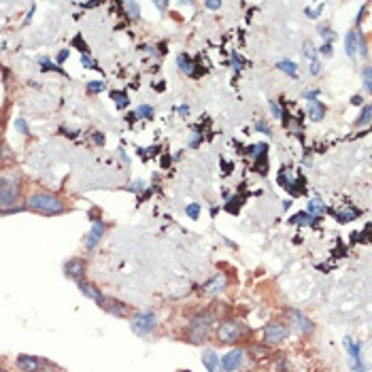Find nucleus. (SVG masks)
Masks as SVG:
<instances>
[{
  "instance_id": "aec40b11",
  "label": "nucleus",
  "mask_w": 372,
  "mask_h": 372,
  "mask_svg": "<svg viewBox=\"0 0 372 372\" xmlns=\"http://www.w3.org/2000/svg\"><path fill=\"white\" fill-rule=\"evenodd\" d=\"M179 68H181V73H187V75H192L194 73V64H192V60L187 58V55H179Z\"/></svg>"
},
{
  "instance_id": "4be33fe9",
  "label": "nucleus",
  "mask_w": 372,
  "mask_h": 372,
  "mask_svg": "<svg viewBox=\"0 0 372 372\" xmlns=\"http://www.w3.org/2000/svg\"><path fill=\"white\" fill-rule=\"evenodd\" d=\"M370 122H372V109L366 105V107H364V111H362V117L358 120V125L362 128V125H368Z\"/></svg>"
},
{
  "instance_id": "9d476101",
  "label": "nucleus",
  "mask_w": 372,
  "mask_h": 372,
  "mask_svg": "<svg viewBox=\"0 0 372 372\" xmlns=\"http://www.w3.org/2000/svg\"><path fill=\"white\" fill-rule=\"evenodd\" d=\"M289 317L294 319L291 323H294V326L298 328L300 334H311V332H313V323H311V319H308L304 313H300V311H296V308H291V311H289Z\"/></svg>"
},
{
  "instance_id": "de8ad7c7",
  "label": "nucleus",
  "mask_w": 372,
  "mask_h": 372,
  "mask_svg": "<svg viewBox=\"0 0 372 372\" xmlns=\"http://www.w3.org/2000/svg\"><path fill=\"white\" fill-rule=\"evenodd\" d=\"M0 372H6V370H0Z\"/></svg>"
},
{
  "instance_id": "f3484780",
  "label": "nucleus",
  "mask_w": 372,
  "mask_h": 372,
  "mask_svg": "<svg viewBox=\"0 0 372 372\" xmlns=\"http://www.w3.org/2000/svg\"><path fill=\"white\" fill-rule=\"evenodd\" d=\"M347 349H349V353H351V366H353V370L362 372L364 368H362V362H360V345H355V343H351V340H347Z\"/></svg>"
},
{
  "instance_id": "e433bc0d",
  "label": "nucleus",
  "mask_w": 372,
  "mask_h": 372,
  "mask_svg": "<svg viewBox=\"0 0 372 372\" xmlns=\"http://www.w3.org/2000/svg\"><path fill=\"white\" fill-rule=\"evenodd\" d=\"M255 130H262L264 134H270V130H268V125H266L264 122H257V124H255Z\"/></svg>"
},
{
  "instance_id": "bb28decb",
  "label": "nucleus",
  "mask_w": 372,
  "mask_h": 372,
  "mask_svg": "<svg viewBox=\"0 0 372 372\" xmlns=\"http://www.w3.org/2000/svg\"><path fill=\"white\" fill-rule=\"evenodd\" d=\"M355 217H358V211H338V221H351Z\"/></svg>"
},
{
  "instance_id": "37998d69",
  "label": "nucleus",
  "mask_w": 372,
  "mask_h": 372,
  "mask_svg": "<svg viewBox=\"0 0 372 372\" xmlns=\"http://www.w3.org/2000/svg\"><path fill=\"white\" fill-rule=\"evenodd\" d=\"M79 43H81V38H79V36H77V38H75V45H79ZM81 49H83L85 53H88V45H81Z\"/></svg>"
},
{
  "instance_id": "a211bd4d",
  "label": "nucleus",
  "mask_w": 372,
  "mask_h": 372,
  "mask_svg": "<svg viewBox=\"0 0 372 372\" xmlns=\"http://www.w3.org/2000/svg\"><path fill=\"white\" fill-rule=\"evenodd\" d=\"M77 285H79V289H81V294H85V296H88V298H92V300H98V298L102 296L100 291H98L96 287H94V285L85 283V281H79Z\"/></svg>"
},
{
  "instance_id": "dca6fc26",
  "label": "nucleus",
  "mask_w": 372,
  "mask_h": 372,
  "mask_svg": "<svg viewBox=\"0 0 372 372\" xmlns=\"http://www.w3.org/2000/svg\"><path fill=\"white\" fill-rule=\"evenodd\" d=\"M360 45H362V41H360V34L358 32H349V34H347L345 47H347V55H349V58H355V55H358Z\"/></svg>"
},
{
  "instance_id": "c03bdc74",
  "label": "nucleus",
  "mask_w": 372,
  "mask_h": 372,
  "mask_svg": "<svg viewBox=\"0 0 372 372\" xmlns=\"http://www.w3.org/2000/svg\"><path fill=\"white\" fill-rule=\"evenodd\" d=\"M351 102H353V105H362V96H353Z\"/></svg>"
},
{
  "instance_id": "a878e982",
  "label": "nucleus",
  "mask_w": 372,
  "mask_h": 372,
  "mask_svg": "<svg viewBox=\"0 0 372 372\" xmlns=\"http://www.w3.org/2000/svg\"><path fill=\"white\" fill-rule=\"evenodd\" d=\"M187 215H189V219H198V215H200V207H198L196 202H192V204H187Z\"/></svg>"
},
{
  "instance_id": "49530a36",
  "label": "nucleus",
  "mask_w": 372,
  "mask_h": 372,
  "mask_svg": "<svg viewBox=\"0 0 372 372\" xmlns=\"http://www.w3.org/2000/svg\"><path fill=\"white\" fill-rule=\"evenodd\" d=\"M38 372H53L51 368H38Z\"/></svg>"
},
{
  "instance_id": "ea45409f",
  "label": "nucleus",
  "mask_w": 372,
  "mask_h": 372,
  "mask_svg": "<svg viewBox=\"0 0 372 372\" xmlns=\"http://www.w3.org/2000/svg\"><path fill=\"white\" fill-rule=\"evenodd\" d=\"M68 58V49H64V51H60L58 53V62H60V64H62V62H64Z\"/></svg>"
},
{
  "instance_id": "6e6552de",
  "label": "nucleus",
  "mask_w": 372,
  "mask_h": 372,
  "mask_svg": "<svg viewBox=\"0 0 372 372\" xmlns=\"http://www.w3.org/2000/svg\"><path fill=\"white\" fill-rule=\"evenodd\" d=\"M306 107H308V117H311L313 122H321L323 115H326V109H323L321 102L315 98V92L306 94Z\"/></svg>"
},
{
  "instance_id": "5701e85b",
  "label": "nucleus",
  "mask_w": 372,
  "mask_h": 372,
  "mask_svg": "<svg viewBox=\"0 0 372 372\" xmlns=\"http://www.w3.org/2000/svg\"><path fill=\"white\" fill-rule=\"evenodd\" d=\"M113 100H115L117 109H125V107H128V96H125V92H115L113 94Z\"/></svg>"
},
{
  "instance_id": "b1692460",
  "label": "nucleus",
  "mask_w": 372,
  "mask_h": 372,
  "mask_svg": "<svg viewBox=\"0 0 372 372\" xmlns=\"http://www.w3.org/2000/svg\"><path fill=\"white\" fill-rule=\"evenodd\" d=\"M136 117H142V120H151V117H153V109L147 107V105H140L136 109Z\"/></svg>"
},
{
  "instance_id": "c9c22d12",
  "label": "nucleus",
  "mask_w": 372,
  "mask_h": 372,
  "mask_svg": "<svg viewBox=\"0 0 372 372\" xmlns=\"http://www.w3.org/2000/svg\"><path fill=\"white\" fill-rule=\"evenodd\" d=\"M94 142H96V145H105V136H102L100 132H94Z\"/></svg>"
},
{
  "instance_id": "9b49d317",
  "label": "nucleus",
  "mask_w": 372,
  "mask_h": 372,
  "mask_svg": "<svg viewBox=\"0 0 372 372\" xmlns=\"http://www.w3.org/2000/svg\"><path fill=\"white\" fill-rule=\"evenodd\" d=\"M105 224H102V221H94V226H92V230H90V234H88V239H85V247L88 249H94L96 247V245L102 241V236H105Z\"/></svg>"
},
{
  "instance_id": "58836bf2",
  "label": "nucleus",
  "mask_w": 372,
  "mask_h": 372,
  "mask_svg": "<svg viewBox=\"0 0 372 372\" xmlns=\"http://www.w3.org/2000/svg\"><path fill=\"white\" fill-rule=\"evenodd\" d=\"M130 189H132V192H140V189H142V181H134Z\"/></svg>"
},
{
  "instance_id": "6ab92c4d",
  "label": "nucleus",
  "mask_w": 372,
  "mask_h": 372,
  "mask_svg": "<svg viewBox=\"0 0 372 372\" xmlns=\"http://www.w3.org/2000/svg\"><path fill=\"white\" fill-rule=\"evenodd\" d=\"M291 221L298 226H304V224L311 226V224H315V215H311V213H298V215L291 217Z\"/></svg>"
},
{
  "instance_id": "f8f14e48",
  "label": "nucleus",
  "mask_w": 372,
  "mask_h": 372,
  "mask_svg": "<svg viewBox=\"0 0 372 372\" xmlns=\"http://www.w3.org/2000/svg\"><path fill=\"white\" fill-rule=\"evenodd\" d=\"M243 351L241 349H234V351H230L228 355H224V360H221V370H228V372H232V370H236L243 364Z\"/></svg>"
},
{
  "instance_id": "0eeeda50",
  "label": "nucleus",
  "mask_w": 372,
  "mask_h": 372,
  "mask_svg": "<svg viewBox=\"0 0 372 372\" xmlns=\"http://www.w3.org/2000/svg\"><path fill=\"white\" fill-rule=\"evenodd\" d=\"M287 326H283V323H268L264 328V340L268 345H276L287 338Z\"/></svg>"
},
{
  "instance_id": "1a4fd4ad",
  "label": "nucleus",
  "mask_w": 372,
  "mask_h": 372,
  "mask_svg": "<svg viewBox=\"0 0 372 372\" xmlns=\"http://www.w3.org/2000/svg\"><path fill=\"white\" fill-rule=\"evenodd\" d=\"M64 272L66 276H70V279H75L77 283L79 281H83V276H85V262L83 259H68L66 266H64Z\"/></svg>"
},
{
  "instance_id": "a19ab883",
  "label": "nucleus",
  "mask_w": 372,
  "mask_h": 372,
  "mask_svg": "<svg viewBox=\"0 0 372 372\" xmlns=\"http://www.w3.org/2000/svg\"><path fill=\"white\" fill-rule=\"evenodd\" d=\"M219 6H221V2H213V0H209V2H207V9H213V11L219 9Z\"/></svg>"
},
{
  "instance_id": "39448f33",
  "label": "nucleus",
  "mask_w": 372,
  "mask_h": 372,
  "mask_svg": "<svg viewBox=\"0 0 372 372\" xmlns=\"http://www.w3.org/2000/svg\"><path fill=\"white\" fill-rule=\"evenodd\" d=\"M241 334H243L241 326L236 321H232V319L224 321L219 326V330H217V338L221 340V343H234V340L241 338Z\"/></svg>"
},
{
  "instance_id": "20e7f679",
  "label": "nucleus",
  "mask_w": 372,
  "mask_h": 372,
  "mask_svg": "<svg viewBox=\"0 0 372 372\" xmlns=\"http://www.w3.org/2000/svg\"><path fill=\"white\" fill-rule=\"evenodd\" d=\"M209 323H211L209 315H200V317H196L192 323H189V334H192L194 343L207 340V336H209Z\"/></svg>"
},
{
  "instance_id": "ddd939ff",
  "label": "nucleus",
  "mask_w": 372,
  "mask_h": 372,
  "mask_svg": "<svg viewBox=\"0 0 372 372\" xmlns=\"http://www.w3.org/2000/svg\"><path fill=\"white\" fill-rule=\"evenodd\" d=\"M226 285H228V276L219 272V274H215V276H213L211 281H207V283H204V287H202V289H204V294L213 296V294H219V291L224 289Z\"/></svg>"
},
{
  "instance_id": "a18cd8bd",
  "label": "nucleus",
  "mask_w": 372,
  "mask_h": 372,
  "mask_svg": "<svg viewBox=\"0 0 372 372\" xmlns=\"http://www.w3.org/2000/svg\"><path fill=\"white\" fill-rule=\"evenodd\" d=\"M179 113H181V115H187V113H189V109H187V107H181V109H179Z\"/></svg>"
},
{
  "instance_id": "412c9836",
  "label": "nucleus",
  "mask_w": 372,
  "mask_h": 372,
  "mask_svg": "<svg viewBox=\"0 0 372 372\" xmlns=\"http://www.w3.org/2000/svg\"><path fill=\"white\" fill-rule=\"evenodd\" d=\"M276 68L283 70V73H287V75H291V77H296V75H298V68H296V64H294V62H287V60L279 62V64H276Z\"/></svg>"
},
{
  "instance_id": "4468645a",
  "label": "nucleus",
  "mask_w": 372,
  "mask_h": 372,
  "mask_svg": "<svg viewBox=\"0 0 372 372\" xmlns=\"http://www.w3.org/2000/svg\"><path fill=\"white\" fill-rule=\"evenodd\" d=\"M17 368L23 370V372H38V368H41V360L34 358V355H19Z\"/></svg>"
},
{
  "instance_id": "473e14b6",
  "label": "nucleus",
  "mask_w": 372,
  "mask_h": 372,
  "mask_svg": "<svg viewBox=\"0 0 372 372\" xmlns=\"http://www.w3.org/2000/svg\"><path fill=\"white\" fill-rule=\"evenodd\" d=\"M81 62H83V66H85V68H98V66H96V62H94V60L90 58V55H85V53L81 55Z\"/></svg>"
},
{
  "instance_id": "423d86ee",
  "label": "nucleus",
  "mask_w": 372,
  "mask_h": 372,
  "mask_svg": "<svg viewBox=\"0 0 372 372\" xmlns=\"http://www.w3.org/2000/svg\"><path fill=\"white\" fill-rule=\"evenodd\" d=\"M98 306L102 308V311H107L111 315H115V317H125V313H128V306H125L124 302H120V300L115 298H109V296H100L98 300Z\"/></svg>"
},
{
  "instance_id": "f03ea898",
  "label": "nucleus",
  "mask_w": 372,
  "mask_h": 372,
  "mask_svg": "<svg viewBox=\"0 0 372 372\" xmlns=\"http://www.w3.org/2000/svg\"><path fill=\"white\" fill-rule=\"evenodd\" d=\"M19 194H21V187H19V179L15 175H2L0 177V209L2 211H9L15 209L19 202Z\"/></svg>"
},
{
  "instance_id": "393cba45",
  "label": "nucleus",
  "mask_w": 372,
  "mask_h": 372,
  "mask_svg": "<svg viewBox=\"0 0 372 372\" xmlns=\"http://www.w3.org/2000/svg\"><path fill=\"white\" fill-rule=\"evenodd\" d=\"M323 211H326V207H323L321 200H311V202H308V213H311V215H313V213H323Z\"/></svg>"
},
{
  "instance_id": "4c0bfd02",
  "label": "nucleus",
  "mask_w": 372,
  "mask_h": 372,
  "mask_svg": "<svg viewBox=\"0 0 372 372\" xmlns=\"http://www.w3.org/2000/svg\"><path fill=\"white\" fill-rule=\"evenodd\" d=\"M319 51H321L323 55H332V45H330V43H326V45H323Z\"/></svg>"
},
{
  "instance_id": "f704fd0d",
  "label": "nucleus",
  "mask_w": 372,
  "mask_h": 372,
  "mask_svg": "<svg viewBox=\"0 0 372 372\" xmlns=\"http://www.w3.org/2000/svg\"><path fill=\"white\" fill-rule=\"evenodd\" d=\"M311 73H313V75H319V73H321V64H319L317 58L311 60Z\"/></svg>"
},
{
  "instance_id": "7ed1b4c3",
  "label": "nucleus",
  "mask_w": 372,
  "mask_h": 372,
  "mask_svg": "<svg viewBox=\"0 0 372 372\" xmlns=\"http://www.w3.org/2000/svg\"><path fill=\"white\" fill-rule=\"evenodd\" d=\"M155 328H157V317L151 311H142V313H136L132 317V330L136 332V334H140V336L153 332Z\"/></svg>"
},
{
  "instance_id": "79ce46f5",
  "label": "nucleus",
  "mask_w": 372,
  "mask_h": 372,
  "mask_svg": "<svg viewBox=\"0 0 372 372\" xmlns=\"http://www.w3.org/2000/svg\"><path fill=\"white\" fill-rule=\"evenodd\" d=\"M319 32H321V36H326V38H332V32H330V30H328V28H326V30H323V28H321V30H319Z\"/></svg>"
},
{
  "instance_id": "c85d7f7f",
  "label": "nucleus",
  "mask_w": 372,
  "mask_h": 372,
  "mask_svg": "<svg viewBox=\"0 0 372 372\" xmlns=\"http://www.w3.org/2000/svg\"><path fill=\"white\" fill-rule=\"evenodd\" d=\"M364 90L370 92L372 90V81H370V66L364 68Z\"/></svg>"
},
{
  "instance_id": "cd10ccee",
  "label": "nucleus",
  "mask_w": 372,
  "mask_h": 372,
  "mask_svg": "<svg viewBox=\"0 0 372 372\" xmlns=\"http://www.w3.org/2000/svg\"><path fill=\"white\" fill-rule=\"evenodd\" d=\"M88 90H90L92 94H98V92L105 90V83H102V81H90V83H88Z\"/></svg>"
},
{
  "instance_id": "c756f323",
  "label": "nucleus",
  "mask_w": 372,
  "mask_h": 372,
  "mask_svg": "<svg viewBox=\"0 0 372 372\" xmlns=\"http://www.w3.org/2000/svg\"><path fill=\"white\" fill-rule=\"evenodd\" d=\"M15 128H17L21 134H26V136H28V134H30V130H28V124L26 122H23L21 120V117H17V120H15Z\"/></svg>"
},
{
  "instance_id": "2eb2a0df",
  "label": "nucleus",
  "mask_w": 372,
  "mask_h": 372,
  "mask_svg": "<svg viewBox=\"0 0 372 372\" xmlns=\"http://www.w3.org/2000/svg\"><path fill=\"white\" fill-rule=\"evenodd\" d=\"M202 364L207 366L209 372H221V360H219V355L215 351H204Z\"/></svg>"
},
{
  "instance_id": "7c9ffc66",
  "label": "nucleus",
  "mask_w": 372,
  "mask_h": 372,
  "mask_svg": "<svg viewBox=\"0 0 372 372\" xmlns=\"http://www.w3.org/2000/svg\"><path fill=\"white\" fill-rule=\"evenodd\" d=\"M321 11H323V4H317V6H313V9H306V15L313 17V19H317L321 15Z\"/></svg>"
},
{
  "instance_id": "f257e3e1",
  "label": "nucleus",
  "mask_w": 372,
  "mask_h": 372,
  "mask_svg": "<svg viewBox=\"0 0 372 372\" xmlns=\"http://www.w3.org/2000/svg\"><path fill=\"white\" fill-rule=\"evenodd\" d=\"M26 211H34V213H41V215H62L66 211V204L62 202L60 196L55 194H47V192H36L32 196H28L26 200Z\"/></svg>"
},
{
  "instance_id": "72a5a7b5",
  "label": "nucleus",
  "mask_w": 372,
  "mask_h": 372,
  "mask_svg": "<svg viewBox=\"0 0 372 372\" xmlns=\"http://www.w3.org/2000/svg\"><path fill=\"white\" fill-rule=\"evenodd\" d=\"M270 111H272V117H276V120H281V107L276 105L274 100H270Z\"/></svg>"
},
{
  "instance_id": "2f4dec72",
  "label": "nucleus",
  "mask_w": 372,
  "mask_h": 372,
  "mask_svg": "<svg viewBox=\"0 0 372 372\" xmlns=\"http://www.w3.org/2000/svg\"><path fill=\"white\" fill-rule=\"evenodd\" d=\"M125 9L130 11V17H138V4L136 2H125Z\"/></svg>"
}]
</instances>
